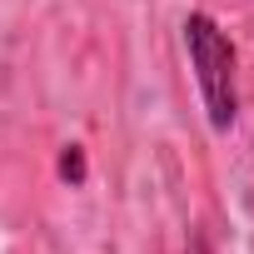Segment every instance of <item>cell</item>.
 <instances>
[{
    "label": "cell",
    "instance_id": "cell-1",
    "mask_svg": "<svg viewBox=\"0 0 254 254\" xmlns=\"http://www.w3.org/2000/svg\"><path fill=\"white\" fill-rule=\"evenodd\" d=\"M180 30H185L190 70H194V85L204 100V120L214 135H229L239 120V50H234L229 30L204 10H190Z\"/></svg>",
    "mask_w": 254,
    "mask_h": 254
},
{
    "label": "cell",
    "instance_id": "cell-2",
    "mask_svg": "<svg viewBox=\"0 0 254 254\" xmlns=\"http://www.w3.org/2000/svg\"><path fill=\"white\" fill-rule=\"evenodd\" d=\"M60 175H65V180H85V155H80V145H65V155H60Z\"/></svg>",
    "mask_w": 254,
    "mask_h": 254
}]
</instances>
